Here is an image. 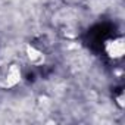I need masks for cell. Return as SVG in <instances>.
<instances>
[{
    "instance_id": "cell-1",
    "label": "cell",
    "mask_w": 125,
    "mask_h": 125,
    "mask_svg": "<svg viewBox=\"0 0 125 125\" xmlns=\"http://www.w3.org/2000/svg\"><path fill=\"white\" fill-rule=\"evenodd\" d=\"M104 53L107 54V57L118 60L122 59L125 54V40L122 37H115V38H109L104 43Z\"/></svg>"
},
{
    "instance_id": "cell-2",
    "label": "cell",
    "mask_w": 125,
    "mask_h": 125,
    "mask_svg": "<svg viewBox=\"0 0 125 125\" xmlns=\"http://www.w3.org/2000/svg\"><path fill=\"white\" fill-rule=\"evenodd\" d=\"M22 81V69L19 65L12 63L8 66V71L3 78V87L5 88H13Z\"/></svg>"
},
{
    "instance_id": "cell-3",
    "label": "cell",
    "mask_w": 125,
    "mask_h": 125,
    "mask_svg": "<svg viewBox=\"0 0 125 125\" xmlns=\"http://www.w3.org/2000/svg\"><path fill=\"white\" fill-rule=\"evenodd\" d=\"M25 54H27L28 62L31 65H34V66H41L46 62V54L38 47H35L32 44H27L25 46Z\"/></svg>"
},
{
    "instance_id": "cell-4",
    "label": "cell",
    "mask_w": 125,
    "mask_h": 125,
    "mask_svg": "<svg viewBox=\"0 0 125 125\" xmlns=\"http://www.w3.org/2000/svg\"><path fill=\"white\" fill-rule=\"evenodd\" d=\"M116 103H118V106H119L121 109L125 106V94H124V93H121V94L116 97Z\"/></svg>"
}]
</instances>
